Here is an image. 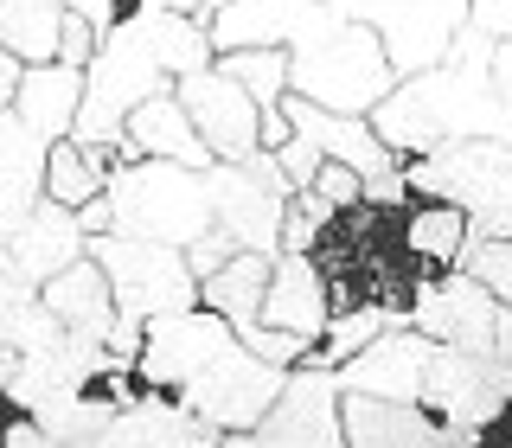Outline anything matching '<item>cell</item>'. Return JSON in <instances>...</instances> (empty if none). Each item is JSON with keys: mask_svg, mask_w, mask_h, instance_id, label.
<instances>
[{"mask_svg": "<svg viewBox=\"0 0 512 448\" xmlns=\"http://www.w3.org/2000/svg\"><path fill=\"white\" fill-rule=\"evenodd\" d=\"M205 199H212V231H224L250 256H282V218H288V186L282 160L256 148L250 160H212L205 167Z\"/></svg>", "mask_w": 512, "mask_h": 448, "instance_id": "52a82bcc", "label": "cell"}, {"mask_svg": "<svg viewBox=\"0 0 512 448\" xmlns=\"http://www.w3.org/2000/svg\"><path fill=\"white\" fill-rule=\"evenodd\" d=\"M327 320H333V295H327L320 263H314V256H301V250H282L276 269H269V295H263L256 327H276V333H295V340L320 346Z\"/></svg>", "mask_w": 512, "mask_h": 448, "instance_id": "ac0fdd59", "label": "cell"}, {"mask_svg": "<svg viewBox=\"0 0 512 448\" xmlns=\"http://www.w3.org/2000/svg\"><path fill=\"white\" fill-rule=\"evenodd\" d=\"M90 256L103 263L109 295H116V320H128V327H154L167 314L199 308V276L186 269V250L103 231L90 237Z\"/></svg>", "mask_w": 512, "mask_h": 448, "instance_id": "8992f818", "label": "cell"}, {"mask_svg": "<svg viewBox=\"0 0 512 448\" xmlns=\"http://www.w3.org/2000/svg\"><path fill=\"white\" fill-rule=\"evenodd\" d=\"M0 404H7V359H0Z\"/></svg>", "mask_w": 512, "mask_h": 448, "instance_id": "7bdbcfd3", "label": "cell"}, {"mask_svg": "<svg viewBox=\"0 0 512 448\" xmlns=\"http://www.w3.org/2000/svg\"><path fill=\"white\" fill-rule=\"evenodd\" d=\"M282 116H288V135H301L320 160H340V167H352L365 186L404 167V160L378 141L372 116H333V109H314V103H301V96H288Z\"/></svg>", "mask_w": 512, "mask_h": 448, "instance_id": "2e32d148", "label": "cell"}, {"mask_svg": "<svg viewBox=\"0 0 512 448\" xmlns=\"http://www.w3.org/2000/svg\"><path fill=\"white\" fill-rule=\"evenodd\" d=\"M116 397H103V391H77V397H52V404H39L32 410V423L45 429L52 442H96L109 423H116Z\"/></svg>", "mask_w": 512, "mask_h": 448, "instance_id": "f1b7e54d", "label": "cell"}, {"mask_svg": "<svg viewBox=\"0 0 512 448\" xmlns=\"http://www.w3.org/2000/svg\"><path fill=\"white\" fill-rule=\"evenodd\" d=\"M45 160H52V141H39L13 109H0V237L20 231L32 205L45 199Z\"/></svg>", "mask_w": 512, "mask_h": 448, "instance_id": "44dd1931", "label": "cell"}, {"mask_svg": "<svg viewBox=\"0 0 512 448\" xmlns=\"http://www.w3.org/2000/svg\"><path fill=\"white\" fill-rule=\"evenodd\" d=\"M122 160H173V167L205 173V167H212V148L192 135L180 96L167 90V96H154V103H141L135 116H128V128H122Z\"/></svg>", "mask_w": 512, "mask_h": 448, "instance_id": "7402d4cb", "label": "cell"}, {"mask_svg": "<svg viewBox=\"0 0 512 448\" xmlns=\"http://www.w3.org/2000/svg\"><path fill=\"white\" fill-rule=\"evenodd\" d=\"M282 384H288L282 365L256 359L244 340H231V346H224L218 359L180 391V404H186L192 416H205L212 429H224V436H244V429H256L269 410H276Z\"/></svg>", "mask_w": 512, "mask_h": 448, "instance_id": "ba28073f", "label": "cell"}, {"mask_svg": "<svg viewBox=\"0 0 512 448\" xmlns=\"http://www.w3.org/2000/svg\"><path fill=\"white\" fill-rule=\"evenodd\" d=\"M128 20H135L141 45H148V58L160 64V71H167V84H180V77L212 71V64H218L205 20H186V13H154V7H135Z\"/></svg>", "mask_w": 512, "mask_h": 448, "instance_id": "cb8c5ba5", "label": "cell"}, {"mask_svg": "<svg viewBox=\"0 0 512 448\" xmlns=\"http://www.w3.org/2000/svg\"><path fill=\"white\" fill-rule=\"evenodd\" d=\"M436 340H423L416 327H384L359 359L340 365L346 397H384V404H423V372Z\"/></svg>", "mask_w": 512, "mask_h": 448, "instance_id": "9a60e30c", "label": "cell"}, {"mask_svg": "<svg viewBox=\"0 0 512 448\" xmlns=\"http://www.w3.org/2000/svg\"><path fill=\"white\" fill-rule=\"evenodd\" d=\"M468 26L487 32L493 45H506L512 39V0H468Z\"/></svg>", "mask_w": 512, "mask_h": 448, "instance_id": "e575fe53", "label": "cell"}, {"mask_svg": "<svg viewBox=\"0 0 512 448\" xmlns=\"http://www.w3.org/2000/svg\"><path fill=\"white\" fill-rule=\"evenodd\" d=\"M493 359L512 365V308H500V320H493Z\"/></svg>", "mask_w": 512, "mask_h": 448, "instance_id": "60d3db41", "label": "cell"}, {"mask_svg": "<svg viewBox=\"0 0 512 448\" xmlns=\"http://www.w3.org/2000/svg\"><path fill=\"white\" fill-rule=\"evenodd\" d=\"M135 7H154V13H186V20H212L218 0H135Z\"/></svg>", "mask_w": 512, "mask_h": 448, "instance_id": "d590c367", "label": "cell"}, {"mask_svg": "<svg viewBox=\"0 0 512 448\" xmlns=\"http://www.w3.org/2000/svg\"><path fill=\"white\" fill-rule=\"evenodd\" d=\"M20 71H26L20 58H7V52H0V109H13V90H20Z\"/></svg>", "mask_w": 512, "mask_h": 448, "instance_id": "f35d334b", "label": "cell"}, {"mask_svg": "<svg viewBox=\"0 0 512 448\" xmlns=\"http://www.w3.org/2000/svg\"><path fill=\"white\" fill-rule=\"evenodd\" d=\"M167 71L148 58V45H141L135 20L109 26L103 39H96V58L84 71V109H77V128L71 141H84V148H103L109 160L122 167V128L135 116L141 103H154V96H167Z\"/></svg>", "mask_w": 512, "mask_h": 448, "instance_id": "5b68a950", "label": "cell"}, {"mask_svg": "<svg viewBox=\"0 0 512 448\" xmlns=\"http://www.w3.org/2000/svg\"><path fill=\"white\" fill-rule=\"evenodd\" d=\"M231 340H237V333L224 327L212 308H186V314L154 320V327L141 333V352H135V378H141V391H167V397H180L186 384L199 378Z\"/></svg>", "mask_w": 512, "mask_h": 448, "instance_id": "7c38bea8", "label": "cell"}, {"mask_svg": "<svg viewBox=\"0 0 512 448\" xmlns=\"http://www.w3.org/2000/svg\"><path fill=\"white\" fill-rule=\"evenodd\" d=\"M231 256H237V244H231V237H224V231H205L199 244L186 250V269H192V276L205 282V276H218V269L231 263Z\"/></svg>", "mask_w": 512, "mask_h": 448, "instance_id": "d6a6232c", "label": "cell"}, {"mask_svg": "<svg viewBox=\"0 0 512 448\" xmlns=\"http://www.w3.org/2000/svg\"><path fill=\"white\" fill-rule=\"evenodd\" d=\"M96 58V26H84L77 13H64V32H58V64H71V71H90Z\"/></svg>", "mask_w": 512, "mask_h": 448, "instance_id": "1f68e13d", "label": "cell"}, {"mask_svg": "<svg viewBox=\"0 0 512 448\" xmlns=\"http://www.w3.org/2000/svg\"><path fill=\"white\" fill-rule=\"evenodd\" d=\"M77 109H84V71L71 64H26L20 90H13V116H20L39 141H71Z\"/></svg>", "mask_w": 512, "mask_h": 448, "instance_id": "603a6c76", "label": "cell"}, {"mask_svg": "<svg viewBox=\"0 0 512 448\" xmlns=\"http://www.w3.org/2000/svg\"><path fill=\"white\" fill-rule=\"evenodd\" d=\"M455 269L474 276L500 308H512V237H468V250H461Z\"/></svg>", "mask_w": 512, "mask_h": 448, "instance_id": "f546056e", "label": "cell"}, {"mask_svg": "<svg viewBox=\"0 0 512 448\" xmlns=\"http://www.w3.org/2000/svg\"><path fill=\"white\" fill-rule=\"evenodd\" d=\"M512 404V365L493 352H461V346H436L423 372V410L448 423L455 436H480Z\"/></svg>", "mask_w": 512, "mask_h": 448, "instance_id": "9c48e42d", "label": "cell"}, {"mask_svg": "<svg viewBox=\"0 0 512 448\" xmlns=\"http://www.w3.org/2000/svg\"><path fill=\"white\" fill-rule=\"evenodd\" d=\"M391 90H397V71L384 58L378 32L346 20L333 0H314L295 45H288V96L333 109V116H372Z\"/></svg>", "mask_w": 512, "mask_h": 448, "instance_id": "7a4b0ae2", "label": "cell"}, {"mask_svg": "<svg viewBox=\"0 0 512 448\" xmlns=\"http://www.w3.org/2000/svg\"><path fill=\"white\" fill-rule=\"evenodd\" d=\"M109 160L103 148H84V141H52V160H45V199L64 205V212H84L90 199H103L109 180Z\"/></svg>", "mask_w": 512, "mask_h": 448, "instance_id": "4316f807", "label": "cell"}, {"mask_svg": "<svg viewBox=\"0 0 512 448\" xmlns=\"http://www.w3.org/2000/svg\"><path fill=\"white\" fill-rule=\"evenodd\" d=\"M468 448H512V404H506L500 416H493V423H487V429H480V436H474Z\"/></svg>", "mask_w": 512, "mask_h": 448, "instance_id": "8d00e7d4", "label": "cell"}, {"mask_svg": "<svg viewBox=\"0 0 512 448\" xmlns=\"http://www.w3.org/2000/svg\"><path fill=\"white\" fill-rule=\"evenodd\" d=\"M404 186L416 199L455 205L468 237H512V141H448L404 160Z\"/></svg>", "mask_w": 512, "mask_h": 448, "instance_id": "277c9868", "label": "cell"}, {"mask_svg": "<svg viewBox=\"0 0 512 448\" xmlns=\"http://www.w3.org/2000/svg\"><path fill=\"white\" fill-rule=\"evenodd\" d=\"M39 301L52 308V320L77 346H109V333H116V295H109V276L96 256H77L71 269H58L39 288Z\"/></svg>", "mask_w": 512, "mask_h": 448, "instance_id": "ffe728a7", "label": "cell"}, {"mask_svg": "<svg viewBox=\"0 0 512 448\" xmlns=\"http://www.w3.org/2000/svg\"><path fill=\"white\" fill-rule=\"evenodd\" d=\"M103 199H109V231L116 237L192 250L205 231H212L205 173L173 167V160H122V167H109Z\"/></svg>", "mask_w": 512, "mask_h": 448, "instance_id": "3957f363", "label": "cell"}, {"mask_svg": "<svg viewBox=\"0 0 512 448\" xmlns=\"http://www.w3.org/2000/svg\"><path fill=\"white\" fill-rule=\"evenodd\" d=\"M493 90H500V103L512 109V39L493 45Z\"/></svg>", "mask_w": 512, "mask_h": 448, "instance_id": "74e56055", "label": "cell"}, {"mask_svg": "<svg viewBox=\"0 0 512 448\" xmlns=\"http://www.w3.org/2000/svg\"><path fill=\"white\" fill-rule=\"evenodd\" d=\"M77 256H90V237H84V224H77V212H64L52 199H39L20 231L0 237V263L32 288H45L58 269H71Z\"/></svg>", "mask_w": 512, "mask_h": 448, "instance_id": "e0dca14e", "label": "cell"}, {"mask_svg": "<svg viewBox=\"0 0 512 448\" xmlns=\"http://www.w3.org/2000/svg\"><path fill=\"white\" fill-rule=\"evenodd\" d=\"M346 448H468L448 423H436L423 404H384V397H346L340 391Z\"/></svg>", "mask_w": 512, "mask_h": 448, "instance_id": "d6986e66", "label": "cell"}, {"mask_svg": "<svg viewBox=\"0 0 512 448\" xmlns=\"http://www.w3.org/2000/svg\"><path fill=\"white\" fill-rule=\"evenodd\" d=\"M218 7H237V0H218ZM218 7H212V13H218Z\"/></svg>", "mask_w": 512, "mask_h": 448, "instance_id": "ee69618b", "label": "cell"}, {"mask_svg": "<svg viewBox=\"0 0 512 448\" xmlns=\"http://www.w3.org/2000/svg\"><path fill=\"white\" fill-rule=\"evenodd\" d=\"M64 13H77V20L96 26V39H103L109 26H122L128 13H135V0H64Z\"/></svg>", "mask_w": 512, "mask_h": 448, "instance_id": "836d02e7", "label": "cell"}, {"mask_svg": "<svg viewBox=\"0 0 512 448\" xmlns=\"http://www.w3.org/2000/svg\"><path fill=\"white\" fill-rule=\"evenodd\" d=\"M218 448H263V442H256V429H244V436H224Z\"/></svg>", "mask_w": 512, "mask_h": 448, "instance_id": "b9f144b4", "label": "cell"}, {"mask_svg": "<svg viewBox=\"0 0 512 448\" xmlns=\"http://www.w3.org/2000/svg\"><path fill=\"white\" fill-rule=\"evenodd\" d=\"M173 96H180L192 135L212 148V160H250L256 148H263V116H256V103L218 71V64H212V71L180 77V84H173Z\"/></svg>", "mask_w": 512, "mask_h": 448, "instance_id": "5bb4252c", "label": "cell"}, {"mask_svg": "<svg viewBox=\"0 0 512 448\" xmlns=\"http://www.w3.org/2000/svg\"><path fill=\"white\" fill-rule=\"evenodd\" d=\"M269 269H276V256H250L237 250L231 263L218 269V276L199 282V308H212L231 333L256 327V314H263V295H269Z\"/></svg>", "mask_w": 512, "mask_h": 448, "instance_id": "d4e9b609", "label": "cell"}, {"mask_svg": "<svg viewBox=\"0 0 512 448\" xmlns=\"http://www.w3.org/2000/svg\"><path fill=\"white\" fill-rule=\"evenodd\" d=\"M372 128L397 160H423L448 141H512V109L493 90V39L461 26L442 64L397 77V90L372 109Z\"/></svg>", "mask_w": 512, "mask_h": 448, "instance_id": "6da1fadb", "label": "cell"}, {"mask_svg": "<svg viewBox=\"0 0 512 448\" xmlns=\"http://www.w3.org/2000/svg\"><path fill=\"white\" fill-rule=\"evenodd\" d=\"M493 320H500V301L474 276H461V269L416 276L410 301H404V327H416L436 346H461V352H493Z\"/></svg>", "mask_w": 512, "mask_h": 448, "instance_id": "8fae6325", "label": "cell"}, {"mask_svg": "<svg viewBox=\"0 0 512 448\" xmlns=\"http://www.w3.org/2000/svg\"><path fill=\"white\" fill-rule=\"evenodd\" d=\"M333 7L378 32L397 77H416L429 64H442L455 32L468 26V0H333Z\"/></svg>", "mask_w": 512, "mask_h": 448, "instance_id": "30bf717a", "label": "cell"}, {"mask_svg": "<svg viewBox=\"0 0 512 448\" xmlns=\"http://www.w3.org/2000/svg\"><path fill=\"white\" fill-rule=\"evenodd\" d=\"M308 192H320L333 212H352V205H365V180H359L352 167H340V160H327V167L314 173V186H308Z\"/></svg>", "mask_w": 512, "mask_h": 448, "instance_id": "4dcf8cb0", "label": "cell"}, {"mask_svg": "<svg viewBox=\"0 0 512 448\" xmlns=\"http://www.w3.org/2000/svg\"><path fill=\"white\" fill-rule=\"evenodd\" d=\"M384 327H404V314H397V308H378V301H352V308H340V314L327 320V333H320L314 359L340 372V365H346V359H359V352L372 346Z\"/></svg>", "mask_w": 512, "mask_h": 448, "instance_id": "83f0119b", "label": "cell"}, {"mask_svg": "<svg viewBox=\"0 0 512 448\" xmlns=\"http://www.w3.org/2000/svg\"><path fill=\"white\" fill-rule=\"evenodd\" d=\"M263 448H346V423H340V372L320 365L308 352V365H295L276 397V410L256 423Z\"/></svg>", "mask_w": 512, "mask_h": 448, "instance_id": "4fadbf2b", "label": "cell"}, {"mask_svg": "<svg viewBox=\"0 0 512 448\" xmlns=\"http://www.w3.org/2000/svg\"><path fill=\"white\" fill-rule=\"evenodd\" d=\"M404 250H410L416 276H442V269H455L461 250H468V218H461L455 205L416 199L404 212Z\"/></svg>", "mask_w": 512, "mask_h": 448, "instance_id": "484cf974", "label": "cell"}, {"mask_svg": "<svg viewBox=\"0 0 512 448\" xmlns=\"http://www.w3.org/2000/svg\"><path fill=\"white\" fill-rule=\"evenodd\" d=\"M77 224H84V237H103L109 231V199H90L84 212H77Z\"/></svg>", "mask_w": 512, "mask_h": 448, "instance_id": "ab89813d", "label": "cell"}]
</instances>
